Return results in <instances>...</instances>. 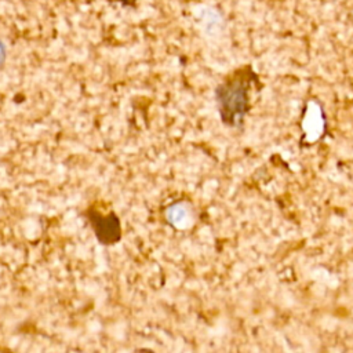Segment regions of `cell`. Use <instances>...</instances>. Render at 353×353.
<instances>
[{
    "instance_id": "obj_1",
    "label": "cell",
    "mask_w": 353,
    "mask_h": 353,
    "mask_svg": "<svg viewBox=\"0 0 353 353\" xmlns=\"http://www.w3.org/2000/svg\"><path fill=\"white\" fill-rule=\"evenodd\" d=\"M258 84V76L251 66L236 69L215 88V102L221 121L233 128L243 125L250 110L252 87Z\"/></svg>"
},
{
    "instance_id": "obj_3",
    "label": "cell",
    "mask_w": 353,
    "mask_h": 353,
    "mask_svg": "<svg viewBox=\"0 0 353 353\" xmlns=\"http://www.w3.org/2000/svg\"><path fill=\"white\" fill-rule=\"evenodd\" d=\"M167 219L178 228H183L189 223V208L182 201L175 203L167 208Z\"/></svg>"
},
{
    "instance_id": "obj_2",
    "label": "cell",
    "mask_w": 353,
    "mask_h": 353,
    "mask_svg": "<svg viewBox=\"0 0 353 353\" xmlns=\"http://www.w3.org/2000/svg\"><path fill=\"white\" fill-rule=\"evenodd\" d=\"M91 223L99 241L103 244H113L121 237V228L119 218L114 214L91 215Z\"/></svg>"
}]
</instances>
